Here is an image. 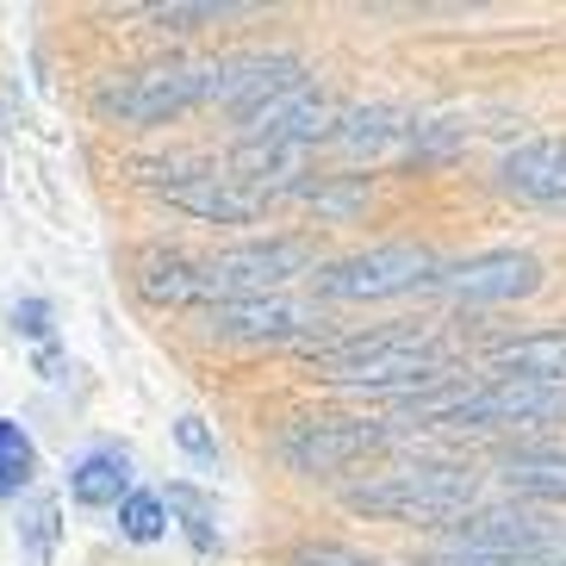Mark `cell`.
Segmentation results:
<instances>
[{
  "instance_id": "obj_18",
  "label": "cell",
  "mask_w": 566,
  "mask_h": 566,
  "mask_svg": "<svg viewBox=\"0 0 566 566\" xmlns=\"http://www.w3.org/2000/svg\"><path fill=\"white\" fill-rule=\"evenodd\" d=\"M405 113H392V106H355V113L336 118V137L331 144H343L349 156H386L392 144H405Z\"/></svg>"
},
{
  "instance_id": "obj_3",
  "label": "cell",
  "mask_w": 566,
  "mask_h": 566,
  "mask_svg": "<svg viewBox=\"0 0 566 566\" xmlns=\"http://www.w3.org/2000/svg\"><path fill=\"white\" fill-rule=\"evenodd\" d=\"M212 69L218 63H150L132 69L94 94V113L106 125H163V118H181L193 106L212 101Z\"/></svg>"
},
{
  "instance_id": "obj_27",
  "label": "cell",
  "mask_w": 566,
  "mask_h": 566,
  "mask_svg": "<svg viewBox=\"0 0 566 566\" xmlns=\"http://www.w3.org/2000/svg\"><path fill=\"white\" fill-rule=\"evenodd\" d=\"M13 331L19 336H51V300H19L13 305Z\"/></svg>"
},
{
  "instance_id": "obj_25",
  "label": "cell",
  "mask_w": 566,
  "mask_h": 566,
  "mask_svg": "<svg viewBox=\"0 0 566 566\" xmlns=\"http://www.w3.org/2000/svg\"><path fill=\"white\" fill-rule=\"evenodd\" d=\"M293 566H380V560H367L355 548H336V542H305V548H293Z\"/></svg>"
},
{
  "instance_id": "obj_12",
  "label": "cell",
  "mask_w": 566,
  "mask_h": 566,
  "mask_svg": "<svg viewBox=\"0 0 566 566\" xmlns=\"http://www.w3.org/2000/svg\"><path fill=\"white\" fill-rule=\"evenodd\" d=\"M499 193L535 212H566V137H523L516 150L499 156L492 168Z\"/></svg>"
},
{
  "instance_id": "obj_1",
  "label": "cell",
  "mask_w": 566,
  "mask_h": 566,
  "mask_svg": "<svg viewBox=\"0 0 566 566\" xmlns=\"http://www.w3.org/2000/svg\"><path fill=\"white\" fill-rule=\"evenodd\" d=\"M312 374L331 386H361V392H430L449 386V349L423 331H367L312 349Z\"/></svg>"
},
{
  "instance_id": "obj_2",
  "label": "cell",
  "mask_w": 566,
  "mask_h": 566,
  "mask_svg": "<svg viewBox=\"0 0 566 566\" xmlns=\"http://www.w3.org/2000/svg\"><path fill=\"white\" fill-rule=\"evenodd\" d=\"M355 516H380V523H423V530H442V523H461L473 504H480V473L467 461H417L399 473H380V480H361L343 492Z\"/></svg>"
},
{
  "instance_id": "obj_24",
  "label": "cell",
  "mask_w": 566,
  "mask_h": 566,
  "mask_svg": "<svg viewBox=\"0 0 566 566\" xmlns=\"http://www.w3.org/2000/svg\"><path fill=\"white\" fill-rule=\"evenodd\" d=\"M461 150V132H454L449 118H430V125H411L405 132V156L411 163H442V156Z\"/></svg>"
},
{
  "instance_id": "obj_6",
  "label": "cell",
  "mask_w": 566,
  "mask_h": 566,
  "mask_svg": "<svg viewBox=\"0 0 566 566\" xmlns=\"http://www.w3.org/2000/svg\"><path fill=\"white\" fill-rule=\"evenodd\" d=\"M386 442H392V430L374 423V417H300V423H286L274 436V454L305 480H336V473H349L355 461H367Z\"/></svg>"
},
{
  "instance_id": "obj_17",
  "label": "cell",
  "mask_w": 566,
  "mask_h": 566,
  "mask_svg": "<svg viewBox=\"0 0 566 566\" xmlns=\"http://www.w3.org/2000/svg\"><path fill=\"white\" fill-rule=\"evenodd\" d=\"M69 492H75V504H87V511H106V504H125L132 499V461L118 449H94L82 454V461L69 467Z\"/></svg>"
},
{
  "instance_id": "obj_26",
  "label": "cell",
  "mask_w": 566,
  "mask_h": 566,
  "mask_svg": "<svg viewBox=\"0 0 566 566\" xmlns=\"http://www.w3.org/2000/svg\"><path fill=\"white\" fill-rule=\"evenodd\" d=\"M175 442H181V449L193 454V461H212V454H218L212 430H206L200 417H181V423H175Z\"/></svg>"
},
{
  "instance_id": "obj_7",
  "label": "cell",
  "mask_w": 566,
  "mask_h": 566,
  "mask_svg": "<svg viewBox=\"0 0 566 566\" xmlns=\"http://www.w3.org/2000/svg\"><path fill=\"white\" fill-rule=\"evenodd\" d=\"M317 324H324V312L286 300V293H268V300H212L200 312V331L218 336V343H274V349L305 343Z\"/></svg>"
},
{
  "instance_id": "obj_5",
  "label": "cell",
  "mask_w": 566,
  "mask_h": 566,
  "mask_svg": "<svg viewBox=\"0 0 566 566\" xmlns=\"http://www.w3.org/2000/svg\"><path fill=\"white\" fill-rule=\"evenodd\" d=\"M206 274V300H268L286 281L317 274V250L305 237H255L237 250H218L212 262H200Z\"/></svg>"
},
{
  "instance_id": "obj_11",
  "label": "cell",
  "mask_w": 566,
  "mask_h": 566,
  "mask_svg": "<svg viewBox=\"0 0 566 566\" xmlns=\"http://www.w3.org/2000/svg\"><path fill=\"white\" fill-rule=\"evenodd\" d=\"M293 87H305V63L293 51H255L212 69V101L231 106L237 118H255L268 101H281Z\"/></svg>"
},
{
  "instance_id": "obj_14",
  "label": "cell",
  "mask_w": 566,
  "mask_h": 566,
  "mask_svg": "<svg viewBox=\"0 0 566 566\" xmlns=\"http://www.w3.org/2000/svg\"><path fill=\"white\" fill-rule=\"evenodd\" d=\"M485 380H560L566 386V331H523L480 355Z\"/></svg>"
},
{
  "instance_id": "obj_16",
  "label": "cell",
  "mask_w": 566,
  "mask_h": 566,
  "mask_svg": "<svg viewBox=\"0 0 566 566\" xmlns=\"http://www.w3.org/2000/svg\"><path fill=\"white\" fill-rule=\"evenodd\" d=\"M132 281L150 305H200L206 300V274L200 262H187L181 250H144L132 262Z\"/></svg>"
},
{
  "instance_id": "obj_10",
  "label": "cell",
  "mask_w": 566,
  "mask_h": 566,
  "mask_svg": "<svg viewBox=\"0 0 566 566\" xmlns=\"http://www.w3.org/2000/svg\"><path fill=\"white\" fill-rule=\"evenodd\" d=\"M542 286V262L523 250H485L473 262H454L430 281V293H449L454 305H511Z\"/></svg>"
},
{
  "instance_id": "obj_9",
  "label": "cell",
  "mask_w": 566,
  "mask_h": 566,
  "mask_svg": "<svg viewBox=\"0 0 566 566\" xmlns=\"http://www.w3.org/2000/svg\"><path fill=\"white\" fill-rule=\"evenodd\" d=\"M156 193H163L175 212L200 218V224H250V218L268 212V200H274L262 187L224 175V168H168V181H156Z\"/></svg>"
},
{
  "instance_id": "obj_8",
  "label": "cell",
  "mask_w": 566,
  "mask_h": 566,
  "mask_svg": "<svg viewBox=\"0 0 566 566\" xmlns=\"http://www.w3.org/2000/svg\"><path fill=\"white\" fill-rule=\"evenodd\" d=\"M449 542L480 554H504V560H560V535L523 504H473L461 523H449Z\"/></svg>"
},
{
  "instance_id": "obj_13",
  "label": "cell",
  "mask_w": 566,
  "mask_h": 566,
  "mask_svg": "<svg viewBox=\"0 0 566 566\" xmlns=\"http://www.w3.org/2000/svg\"><path fill=\"white\" fill-rule=\"evenodd\" d=\"M336 118H343V106L305 82V87H293V94H281V101H268L255 118H243V137L305 150V144H317V137H336Z\"/></svg>"
},
{
  "instance_id": "obj_15",
  "label": "cell",
  "mask_w": 566,
  "mask_h": 566,
  "mask_svg": "<svg viewBox=\"0 0 566 566\" xmlns=\"http://www.w3.org/2000/svg\"><path fill=\"white\" fill-rule=\"evenodd\" d=\"M499 480L516 499L566 504V442H516L499 454Z\"/></svg>"
},
{
  "instance_id": "obj_20",
  "label": "cell",
  "mask_w": 566,
  "mask_h": 566,
  "mask_svg": "<svg viewBox=\"0 0 566 566\" xmlns=\"http://www.w3.org/2000/svg\"><path fill=\"white\" fill-rule=\"evenodd\" d=\"M56 535H63V504H56L51 492L25 499V511H19V548H25V560H32V566H51Z\"/></svg>"
},
{
  "instance_id": "obj_22",
  "label": "cell",
  "mask_w": 566,
  "mask_h": 566,
  "mask_svg": "<svg viewBox=\"0 0 566 566\" xmlns=\"http://www.w3.org/2000/svg\"><path fill=\"white\" fill-rule=\"evenodd\" d=\"M118 535L125 542H137V548H150V542H163L168 535V511H163V492H137L118 504Z\"/></svg>"
},
{
  "instance_id": "obj_21",
  "label": "cell",
  "mask_w": 566,
  "mask_h": 566,
  "mask_svg": "<svg viewBox=\"0 0 566 566\" xmlns=\"http://www.w3.org/2000/svg\"><path fill=\"white\" fill-rule=\"evenodd\" d=\"M38 473V442L25 436V423L0 417V499H19Z\"/></svg>"
},
{
  "instance_id": "obj_4",
  "label": "cell",
  "mask_w": 566,
  "mask_h": 566,
  "mask_svg": "<svg viewBox=\"0 0 566 566\" xmlns=\"http://www.w3.org/2000/svg\"><path fill=\"white\" fill-rule=\"evenodd\" d=\"M442 274L423 243H380V250H355L343 262H324L312 274L317 293L336 305H367V300H399V293H417Z\"/></svg>"
},
{
  "instance_id": "obj_23",
  "label": "cell",
  "mask_w": 566,
  "mask_h": 566,
  "mask_svg": "<svg viewBox=\"0 0 566 566\" xmlns=\"http://www.w3.org/2000/svg\"><path fill=\"white\" fill-rule=\"evenodd\" d=\"M243 13L231 0H168V7H150L156 32H200V25H218V19Z\"/></svg>"
},
{
  "instance_id": "obj_19",
  "label": "cell",
  "mask_w": 566,
  "mask_h": 566,
  "mask_svg": "<svg viewBox=\"0 0 566 566\" xmlns=\"http://www.w3.org/2000/svg\"><path fill=\"white\" fill-rule=\"evenodd\" d=\"M163 511H168V523L181 516V530H187V542L200 554H218V504L206 499L200 485H187V480H175L163 492Z\"/></svg>"
}]
</instances>
